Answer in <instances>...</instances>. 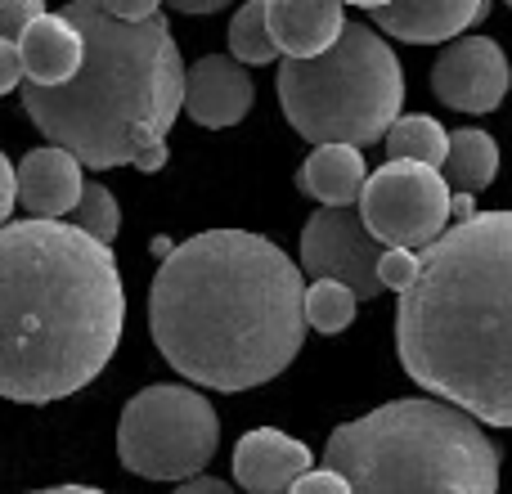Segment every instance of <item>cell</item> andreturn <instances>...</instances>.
Returning a JSON list of instances; mask_svg holds the SVG:
<instances>
[{
	"mask_svg": "<svg viewBox=\"0 0 512 494\" xmlns=\"http://www.w3.org/2000/svg\"><path fill=\"white\" fill-rule=\"evenodd\" d=\"M369 180V167H364L360 149H346V144H324L315 149L297 171L301 194L319 198L324 207H351L360 203V189Z\"/></svg>",
	"mask_w": 512,
	"mask_h": 494,
	"instance_id": "obj_17",
	"label": "cell"
},
{
	"mask_svg": "<svg viewBox=\"0 0 512 494\" xmlns=\"http://www.w3.org/2000/svg\"><path fill=\"white\" fill-rule=\"evenodd\" d=\"M23 86V63H18V45L0 41V95Z\"/></svg>",
	"mask_w": 512,
	"mask_h": 494,
	"instance_id": "obj_27",
	"label": "cell"
},
{
	"mask_svg": "<svg viewBox=\"0 0 512 494\" xmlns=\"http://www.w3.org/2000/svg\"><path fill=\"white\" fill-rule=\"evenodd\" d=\"M288 494H351V486H346L337 472H328V468H310Z\"/></svg>",
	"mask_w": 512,
	"mask_h": 494,
	"instance_id": "obj_25",
	"label": "cell"
},
{
	"mask_svg": "<svg viewBox=\"0 0 512 494\" xmlns=\"http://www.w3.org/2000/svg\"><path fill=\"white\" fill-rule=\"evenodd\" d=\"M14 185H18V207L27 212V221H59L72 216L86 189V171L72 153L41 144L27 149L14 167Z\"/></svg>",
	"mask_w": 512,
	"mask_h": 494,
	"instance_id": "obj_12",
	"label": "cell"
},
{
	"mask_svg": "<svg viewBox=\"0 0 512 494\" xmlns=\"http://www.w3.org/2000/svg\"><path fill=\"white\" fill-rule=\"evenodd\" d=\"M355 306H360V297H355L351 288H342V283H328V279H315L306 288V328H315V333H346V328L355 324Z\"/></svg>",
	"mask_w": 512,
	"mask_h": 494,
	"instance_id": "obj_20",
	"label": "cell"
},
{
	"mask_svg": "<svg viewBox=\"0 0 512 494\" xmlns=\"http://www.w3.org/2000/svg\"><path fill=\"white\" fill-rule=\"evenodd\" d=\"M41 14H45L41 0H0V41L18 45L23 27L32 23V18H41Z\"/></svg>",
	"mask_w": 512,
	"mask_h": 494,
	"instance_id": "obj_24",
	"label": "cell"
},
{
	"mask_svg": "<svg viewBox=\"0 0 512 494\" xmlns=\"http://www.w3.org/2000/svg\"><path fill=\"white\" fill-rule=\"evenodd\" d=\"M405 373L472 423L512 427V212H477L418 252L400 292Z\"/></svg>",
	"mask_w": 512,
	"mask_h": 494,
	"instance_id": "obj_3",
	"label": "cell"
},
{
	"mask_svg": "<svg viewBox=\"0 0 512 494\" xmlns=\"http://www.w3.org/2000/svg\"><path fill=\"white\" fill-rule=\"evenodd\" d=\"M221 445V418L194 387L153 382L135 391L117 423V459L144 481H194Z\"/></svg>",
	"mask_w": 512,
	"mask_h": 494,
	"instance_id": "obj_7",
	"label": "cell"
},
{
	"mask_svg": "<svg viewBox=\"0 0 512 494\" xmlns=\"http://www.w3.org/2000/svg\"><path fill=\"white\" fill-rule=\"evenodd\" d=\"M310 450L279 427H256L234 445V481L248 494H288L310 472Z\"/></svg>",
	"mask_w": 512,
	"mask_h": 494,
	"instance_id": "obj_14",
	"label": "cell"
},
{
	"mask_svg": "<svg viewBox=\"0 0 512 494\" xmlns=\"http://www.w3.org/2000/svg\"><path fill=\"white\" fill-rule=\"evenodd\" d=\"M373 14V27L396 41L436 45V41H459L468 27L486 23L490 5L486 0H364Z\"/></svg>",
	"mask_w": 512,
	"mask_h": 494,
	"instance_id": "obj_11",
	"label": "cell"
},
{
	"mask_svg": "<svg viewBox=\"0 0 512 494\" xmlns=\"http://www.w3.org/2000/svg\"><path fill=\"white\" fill-rule=\"evenodd\" d=\"M81 59H86L81 32L63 14H50V9H45L41 18H32V23L23 27V36H18L23 86H36V90L68 86V81L81 72Z\"/></svg>",
	"mask_w": 512,
	"mask_h": 494,
	"instance_id": "obj_15",
	"label": "cell"
},
{
	"mask_svg": "<svg viewBox=\"0 0 512 494\" xmlns=\"http://www.w3.org/2000/svg\"><path fill=\"white\" fill-rule=\"evenodd\" d=\"M18 207V185H14V162L0 153V230L9 225V216H14Z\"/></svg>",
	"mask_w": 512,
	"mask_h": 494,
	"instance_id": "obj_26",
	"label": "cell"
},
{
	"mask_svg": "<svg viewBox=\"0 0 512 494\" xmlns=\"http://www.w3.org/2000/svg\"><path fill=\"white\" fill-rule=\"evenodd\" d=\"M149 333L162 360L198 387H261L306 342L301 265L252 230L194 234L153 274Z\"/></svg>",
	"mask_w": 512,
	"mask_h": 494,
	"instance_id": "obj_1",
	"label": "cell"
},
{
	"mask_svg": "<svg viewBox=\"0 0 512 494\" xmlns=\"http://www.w3.org/2000/svg\"><path fill=\"white\" fill-rule=\"evenodd\" d=\"M176 494H234V486L216 477H194V481H180Z\"/></svg>",
	"mask_w": 512,
	"mask_h": 494,
	"instance_id": "obj_28",
	"label": "cell"
},
{
	"mask_svg": "<svg viewBox=\"0 0 512 494\" xmlns=\"http://www.w3.org/2000/svg\"><path fill=\"white\" fill-rule=\"evenodd\" d=\"M256 86L248 68L230 59V54H207L194 68H185V113L207 131H225L239 126L252 113Z\"/></svg>",
	"mask_w": 512,
	"mask_h": 494,
	"instance_id": "obj_13",
	"label": "cell"
},
{
	"mask_svg": "<svg viewBox=\"0 0 512 494\" xmlns=\"http://www.w3.org/2000/svg\"><path fill=\"white\" fill-rule=\"evenodd\" d=\"M265 27L283 59L306 63L333 50L346 27V14L333 0H265Z\"/></svg>",
	"mask_w": 512,
	"mask_h": 494,
	"instance_id": "obj_16",
	"label": "cell"
},
{
	"mask_svg": "<svg viewBox=\"0 0 512 494\" xmlns=\"http://www.w3.org/2000/svg\"><path fill=\"white\" fill-rule=\"evenodd\" d=\"M387 247L373 243V234L364 230L360 212L351 207H319L301 230V270L315 279L342 283L360 301H373L382 292L378 283V261Z\"/></svg>",
	"mask_w": 512,
	"mask_h": 494,
	"instance_id": "obj_9",
	"label": "cell"
},
{
	"mask_svg": "<svg viewBox=\"0 0 512 494\" xmlns=\"http://www.w3.org/2000/svg\"><path fill=\"white\" fill-rule=\"evenodd\" d=\"M225 0H176V9L180 14H216Z\"/></svg>",
	"mask_w": 512,
	"mask_h": 494,
	"instance_id": "obj_29",
	"label": "cell"
},
{
	"mask_svg": "<svg viewBox=\"0 0 512 494\" xmlns=\"http://www.w3.org/2000/svg\"><path fill=\"white\" fill-rule=\"evenodd\" d=\"M68 225H72V230H81L86 239L113 247L117 230H122V207H117L113 189H104V185H95V180H86V189H81V203H77V212L68 216Z\"/></svg>",
	"mask_w": 512,
	"mask_h": 494,
	"instance_id": "obj_22",
	"label": "cell"
},
{
	"mask_svg": "<svg viewBox=\"0 0 512 494\" xmlns=\"http://www.w3.org/2000/svg\"><path fill=\"white\" fill-rule=\"evenodd\" d=\"M126 288L113 247L68 221H9L0 230V400L54 405L113 360Z\"/></svg>",
	"mask_w": 512,
	"mask_h": 494,
	"instance_id": "obj_2",
	"label": "cell"
},
{
	"mask_svg": "<svg viewBox=\"0 0 512 494\" xmlns=\"http://www.w3.org/2000/svg\"><path fill=\"white\" fill-rule=\"evenodd\" d=\"M63 18L81 32L86 59L59 90H23V113L54 149L81 167H167V131L185 113V59L167 27V14L122 23L104 0L63 5Z\"/></svg>",
	"mask_w": 512,
	"mask_h": 494,
	"instance_id": "obj_4",
	"label": "cell"
},
{
	"mask_svg": "<svg viewBox=\"0 0 512 494\" xmlns=\"http://www.w3.org/2000/svg\"><path fill=\"white\" fill-rule=\"evenodd\" d=\"M387 153H391V162H418V167L441 171L445 153H450V135H445V126L436 117L405 113L387 131Z\"/></svg>",
	"mask_w": 512,
	"mask_h": 494,
	"instance_id": "obj_19",
	"label": "cell"
},
{
	"mask_svg": "<svg viewBox=\"0 0 512 494\" xmlns=\"http://www.w3.org/2000/svg\"><path fill=\"white\" fill-rule=\"evenodd\" d=\"M230 59L239 68H256V63L279 59V50L270 41V27H265V0H252V5H243L230 18Z\"/></svg>",
	"mask_w": 512,
	"mask_h": 494,
	"instance_id": "obj_21",
	"label": "cell"
},
{
	"mask_svg": "<svg viewBox=\"0 0 512 494\" xmlns=\"http://www.w3.org/2000/svg\"><path fill=\"white\" fill-rule=\"evenodd\" d=\"M508 81V54L490 36H459L432 63V95L454 113H495Z\"/></svg>",
	"mask_w": 512,
	"mask_h": 494,
	"instance_id": "obj_10",
	"label": "cell"
},
{
	"mask_svg": "<svg viewBox=\"0 0 512 494\" xmlns=\"http://www.w3.org/2000/svg\"><path fill=\"white\" fill-rule=\"evenodd\" d=\"M324 468L351 494H499L495 441L441 400H387L342 423Z\"/></svg>",
	"mask_w": 512,
	"mask_h": 494,
	"instance_id": "obj_5",
	"label": "cell"
},
{
	"mask_svg": "<svg viewBox=\"0 0 512 494\" xmlns=\"http://www.w3.org/2000/svg\"><path fill=\"white\" fill-rule=\"evenodd\" d=\"M418 279V252H400V247H387L378 261V283L391 292H405L409 283Z\"/></svg>",
	"mask_w": 512,
	"mask_h": 494,
	"instance_id": "obj_23",
	"label": "cell"
},
{
	"mask_svg": "<svg viewBox=\"0 0 512 494\" xmlns=\"http://www.w3.org/2000/svg\"><path fill=\"white\" fill-rule=\"evenodd\" d=\"M499 176V144L495 135L477 131V126H463L450 131V153H445V180L459 185L463 194H481L490 189V180Z\"/></svg>",
	"mask_w": 512,
	"mask_h": 494,
	"instance_id": "obj_18",
	"label": "cell"
},
{
	"mask_svg": "<svg viewBox=\"0 0 512 494\" xmlns=\"http://www.w3.org/2000/svg\"><path fill=\"white\" fill-rule=\"evenodd\" d=\"M450 185L418 162H387L360 189V221L378 247L427 252L450 230Z\"/></svg>",
	"mask_w": 512,
	"mask_h": 494,
	"instance_id": "obj_8",
	"label": "cell"
},
{
	"mask_svg": "<svg viewBox=\"0 0 512 494\" xmlns=\"http://www.w3.org/2000/svg\"><path fill=\"white\" fill-rule=\"evenodd\" d=\"M32 494H104L95 486H45V490H32Z\"/></svg>",
	"mask_w": 512,
	"mask_h": 494,
	"instance_id": "obj_30",
	"label": "cell"
},
{
	"mask_svg": "<svg viewBox=\"0 0 512 494\" xmlns=\"http://www.w3.org/2000/svg\"><path fill=\"white\" fill-rule=\"evenodd\" d=\"M279 104L288 126L315 149H360L396 126L405 77L391 45L369 23H346L328 54L279 63Z\"/></svg>",
	"mask_w": 512,
	"mask_h": 494,
	"instance_id": "obj_6",
	"label": "cell"
}]
</instances>
